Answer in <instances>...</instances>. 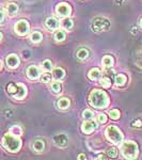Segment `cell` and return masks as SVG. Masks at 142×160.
Wrapping results in <instances>:
<instances>
[{"label": "cell", "mask_w": 142, "mask_h": 160, "mask_svg": "<svg viewBox=\"0 0 142 160\" xmlns=\"http://www.w3.org/2000/svg\"><path fill=\"white\" fill-rule=\"evenodd\" d=\"M89 102L94 108H106L109 104V98L106 92L102 91V90H93L90 94Z\"/></svg>", "instance_id": "6da1fadb"}, {"label": "cell", "mask_w": 142, "mask_h": 160, "mask_svg": "<svg viewBox=\"0 0 142 160\" xmlns=\"http://www.w3.org/2000/svg\"><path fill=\"white\" fill-rule=\"evenodd\" d=\"M2 145L7 151L11 152V153H16L22 148V140L19 137L9 132L4 135L3 139H2Z\"/></svg>", "instance_id": "7a4b0ae2"}, {"label": "cell", "mask_w": 142, "mask_h": 160, "mask_svg": "<svg viewBox=\"0 0 142 160\" xmlns=\"http://www.w3.org/2000/svg\"><path fill=\"white\" fill-rule=\"evenodd\" d=\"M121 152L126 159H136L139 154L138 145L134 141H125L121 145Z\"/></svg>", "instance_id": "3957f363"}, {"label": "cell", "mask_w": 142, "mask_h": 160, "mask_svg": "<svg viewBox=\"0 0 142 160\" xmlns=\"http://www.w3.org/2000/svg\"><path fill=\"white\" fill-rule=\"evenodd\" d=\"M105 135L108 140L114 144L121 143L123 140V133L121 132L120 129H119L117 126H113V125L108 126V127L106 128Z\"/></svg>", "instance_id": "277c9868"}, {"label": "cell", "mask_w": 142, "mask_h": 160, "mask_svg": "<svg viewBox=\"0 0 142 160\" xmlns=\"http://www.w3.org/2000/svg\"><path fill=\"white\" fill-rule=\"evenodd\" d=\"M110 27L109 20L105 17H97L92 22V30L94 32H103L107 31Z\"/></svg>", "instance_id": "5b68a950"}, {"label": "cell", "mask_w": 142, "mask_h": 160, "mask_svg": "<svg viewBox=\"0 0 142 160\" xmlns=\"http://www.w3.org/2000/svg\"><path fill=\"white\" fill-rule=\"evenodd\" d=\"M56 12L59 16L61 17H68L71 15L72 13V8L68 3H65V2H62V3H59L58 6L56 7Z\"/></svg>", "instance_id": "8992f818"}, {"label": "cell", "mask_w": 142, "mask_h": 160, "mask_svg": "<svg viewBox=\"0 0 142 160\" xmlns=\"http://www.w3.org/2000/svg\"><path fill=\"white\" fill-rule=\"evenodd\" d=\"M15 32L18 35H26L29 32V24L27 20H19L15 25Z\"/></svg>", "instance_id": "52a82bcc"}, {"label": "cell", "mask_w": 142, "mask_h": 160, "mask_svg": "<svg viewBox=\"0 0 142 160\" xmlns=\"http://www.w3.org/2000/svg\"><path fill=\"white\" fill-rule=\"evenodd\" d=\"M97 124L94 122V121H92L91 118L90 120L86 121V122H84L81 126V129H82V132L87 133V135H89V133H92L93 131L95 130V128H96Z\"/></svg>", "instance_id": "ba28073f"}, {"label": "cell", "mask_w": 142, "mask_h": 160, "mask_svg": "<svg viewBox=\"0 0 142 160\" xmlns=\"http://www.w3.org/2000/svg\"><path fill=\"white\" fill-rule=\"evenodd\" d=\"M26 75H27V77L29 79L34 80V79H38V77H40L41 71H40V68H38V66L31 65V66H29V68H27V71H26Z\"/></svg>", "instance_id": "9c48e42d"}, {"label": "cell", "mask_w": 142, "mask_h": 160, "mask_svg": "<svg viewBox=\"0 0 142 160\" xmlns=\"http://www.w3.org/2000/svg\"><path fill=\"white\" fill-rule=\"evenodd\" d=\"M53 141L59 148H64L68 144V136L64 133H59L53 137Z\"/></svg>", "instance_id": "30bf717a"}, {"label": "cell", "mask_w": 142, "mask_h": 160, "mask_svg": "<svg viewBox=\"0 0 142 160\" xmlns=\"http://www.w3.org/2000/svg\"><path fill=\"white\" fill-rule=\"evenodd\" d=\"M27 95V88L23 83H17V91L14 94V97L16 99H23Z\"/></svg>", "instance_id": "8fae6325"}, {"label": "cell", "mask_w": 142, "mask_h": 160, "mask_svg": "<svg viewBox=\"0 0 142 160\" xmlns=\"http://www.w3.org/2000/svg\"><path fill=\"white\" fill-rule=\"evenodd\" d=\"M7 64L10 68H16L19 65V59L16 55H10L7 58Z\"/></svg>", "instance_id": "7c38bea8"}, {"label": "cell", "mask_w": 142, "mask_h": 160, "mask_svg": "<svg viewBox=\"0 0 142 160\" xmlns=\"http://www.w3.org/2000/svg\"><path fill=\"white\" fill-rule=\"evenodd\" d=\"M45 25H46V27H47L48 29L51 30V31L56 30V29H58V28H59V22H58V19L53 18V17H49V18L46 19Z\"/></svg>", "instance_id": "4fadbf2b"}, {"label": "cell", "mask_w": 142, "mask_h": 160, "mask_svg": "<svg viewBox=\"0 0 142 160\" xmlns=\"http://www.w3.org/2000/svg\"><path fill=\"white\" fill-rule=\"evenodd\" d=\"M53 77L57 80V81L62 80L64 77H65V72H64L63 69L60 68H55L53 71Z\"/></svg>", "instance_id": "5bb4252c"}, {"label": "cell", "mask_w": 142, "mask_h": 160, "mask_svg": "<svg viewBox=\"0 0 142 160\" xmlns=\"http://www.w3.org/2000/svg\"><path fill=\"white\" fill-rule=\"evenodd\" d=\"M17 11H18V7H17V4L14 3V2H11V3H9L7 6V12H8V14L11 15V16L16 15Z\"/></svg>", "instance_id": "9a60e30c"}, {"label": "cell", "mask_w": 142, "mask_h": 160, "mask_svg": "<svg viewBox=\"0 0 142 160\" xmlns=\"http://www.w3.org/2000/svg\"><path fill=\"white\" fill-rule=\"evenodd\" d=\"M32 146H33V148H34L35 152H38V153H40V152H43L44 148H45V143H44L43 140L38 139V140H35L34 142H33Z\"/></svg>", "instance_id": "2e32d148"}, {"label": "cell", "mask_w": 142, "mask_h": 160, "mask_svg": "<svg viewBox=\"0 0 142 160\" xmlns=\"http://www.w3.org/2000/svg\"><path fill=\"white\" fill-rule=\"evenodd\" d=\"M69 105H71V102H69L68 98H65V97H62V98L59 99V102H58V107L60 108L61 110L68 109L69 107Z\"/></svg>", "instance_id": "e0dca14e"}, {"label": "cell", "mask_w": 142, "mask_h": 160, "mask_svg": "<svg viewBox=\"0 0 142 160\" xmlns=\"http://www.w3.org/2000/svg\"><path fill=\"white\" fill-rule=\"evenodd\" d=\"M100 75H102V72H100L99 68H92L91 71L89 72L88 76H89V78L91 80H97L100 77Z\"/></svg>", "instance_id": "ac0fdd59"}, {"label": "cell", "mask_w": 142, "mask_h": 160, "mask_svg": "<svg viewBox=\"0 0 142 160\" xmlns=\"http://www.w3.org/2000/svg\"><path fill=\"white\" fill-rule=\"evenodd\" d=\"M103 65L105 66L106 68H111V66L113 65V58L111 56H105L104 58H103Z\"/></svg>", "instance_id": "d6986e66"}, {"label": "cell", "mask_w": 142, "mask_h": 160, "mask_svg": "<svg viewBox=\"0 0 142 160\" xmlns=\"http://www.w3.org/2000/svg\"><path fill=\"white\" fill-rule=\"evenodd\" d=\"M31 42L32 43H34V44H38V43H40L41 41H42V33L41 32H38V31H35V32H33V33H31Z\"/></svg>", "instance_id": "ffe728a7"}, {"label": "cell", "mask_w": 142, "mask_h": 160, "mask_svg": "<svg viewBox=\"0 0 142 160\" xmlns=\"http://www.w3.org/2000/svg\"><path fill=\"white\" fill-rule=\"evenodd\" d=\"M65 38H66V33L62 30H58L55 33V35H53V38H55L56 42H62V41L65 40Z\"/></svg>", "instance_id": "44dd1931"}, {"label": "cell", "mask_w": 142, "mask_h": 160, "mask_svg": "<svg viewBox=\"0 0 142 160\" xmlns=\"http://www.w3.org/2000/svg\"><path fill=\"white\" fill-rule=\"evenodd\" d=\"M126 82V76L123 74H120V75H117L115 76V86L118 87H123Z\"/></svg>", "instance_id": "7402d4cb"}, {"label": "cell", "mask_w": 142, "mask_h": 160, "mask_svg": "<svg viewBox=\"0 0 142 160\" xmlns=\"http://www.w3.org/2000/svg\"><path fill=\"white\" fill-rule=\"evenodd\" d=\"M89 57V51H88L86 48H80L77 51V58L79 60H86V59Z\"/></svg>", "instance_id": "603a6c76"}, {"label": "cell", "mask_w": 142, "mask_h": 160, "mask_svg": "<svg viewBox=\"0 0 142 160\" xmlns=\"http://www.w3.org/2000/svg\"><path fill=\"white\" fill-rule=\"evenodd\" d=\"M61 25L63 26V27L65 28V29H68V30H71L72 28H73V25H74V22H73V20H72L71 18H65V17H64V19L62 20Z\"/></svg>", "instance_id": "cb8c5ba5"}, {"label": "cell", "mask_w": 142, "mask_h": 160, "mask_svg": "<svg viewBox=\"0 0 142 160\" xmlns=\"http://www.w3.org/2000/svg\"><path fill=\"white\" fill-rule=\"evenodd\" d=\"M10 130H11L10 132L13 133V135H15V136H17V137H20V136H22V133H23L22 128H20L19 126H13Z\"/></svg>", "instance_id": "d4e9b609"}, {"label": "cell", "mask_w": 142, "mask_h": 160, "mask_svg": "<svg viewBox=\"0 0 142 160\" xmlns=\"http://www.w3.org/2000/svg\"><path fill=\"white\" fill-rule=\"evenodd\" d=\"M99 84L102 86L103 88H109L110 86H111V82H110V79L109 77H105V78H103L102 80L99 81Z\"/></svg>", "instance_id": "484cf974"}, {"label": "cell", "mask_w": 142, "mask_h": 160, "mask_svg": "<svg viewBox=\"0 0 142 160\" xmlns=\"http://www.w3.org/2000/svg\"><path fill=\"white\" fill-rule=\"evenodd\" d=\"M50 88H51V90H53V91L55 92V93H59V92L61 91V84L59 83L57 80H56L55 82H53V83H51Z\"/></svg>", "instance_id": "4316f807"}, {"label": "cell", "mask_w": 142, "mask_h": 160, "mask_svg": "<svg viewBox=\"0 0 142 160\" xmlns=\"http://www.w3.org/2000/svg\"><path fill=\"white\" fill-rule=\"evenodd\" d=\"M42 68L45 69L46 72H49L53 69V64H51V62L49 60H45L42 64Z\"/></svg>", "instance_id": "83f0119b"}, {"label": "cell", "mask_w": 142, "mask_h": 160, "mask_svg": "<svg viewBox=\"0 0 142 160\" xmlns=\"http://www.w3.org/2000/svg\"><path fill=\"white\" fill-rule=\"evenodd\" d=\"M41 80H42V82H44V83H48L51 80V75L47 72V73L43 74L42 76H41Z\"/></svg>", "instance_id": "f1b7e54d"}, {"label": "cell", "mask_w": 142, "mask_h": 160, "mask_svg": "<svg viewBox=\"0 0 142 160\" xmlns=\"http://www.w3.org/2000/svg\"><path fill=\"white\" fill-rule=\"evenodd\" d=\"M109 117L112 118V120H118L120 118V111L117 109H113L109 112Z\"/></svg>", "instance_id": "f546056e"}, {"label": "cell", "mask_w": 142, "mask_h": 160, "mask_svg": "<svg viewBox=\"0 0 142 160\" xmlns=\"http://www.w3.org/2000/svg\"><path fill=\"white\" fill-rule=\"evenodd\" d=\"M107 155L109 157H111V158H117L118 157V149L115 148H111L110 149H108Z\"/></svg>", "instance_id": "4dcf8cb0"}, {"label": "cell", "mask_w": 142, "mask_h": 160, "mask_svg": "<svg viewBox=\"0 0 142 160\" xmlns=\"http://www.w3.org/2000/svg\"><path fill=\"white\" fill-rule=\"evenodd\" d=\"M7 90H8V92H9L10 94L14 95L15 93H16V91H17V84H13V83H10L9 86H8Z\"/></svg>", "instance_id": "1f68e13d"}, {"label": "cell", "mask_w": 142, "mask_h": 160, "mask_svg": "<svg viewBox=\"0 0 142 160\" xmlns=\"http://www.w3.org/2000/svg\"><path fill=\"white\" fill-rule=\"evenodd\" d=\"M82 115H84V118H86V120H90V118H93V111L87 109L84 111V113H82Z\"/></svg>", "instance_id": "d6a6232c"}, {"label": "cell", "mask_w": 142, "mask_h": 160, "mask_svg": "<svg viewBox=\"0 0 142 160\" xmlns=\"http://www.w3.org/2000/svg\"><path fill=\"white\" fill-rule=\"evenodd\" d=\"M106 121H107V117H106L105 114H99V117H97V122H99L100 124L106 123Z\"/></svg>", "instance_id": "836d02e7"}, {"label": "cell", "mask_w": 142, "mask_h": 160, "mask_svg": "<svg viewBox=\"0 0 142 160\" xmlns=\"http://www.w3.org/2000/svg\"><path fill=\"white\" fill-rule=\"evenodd\" d=\"M4 19H6V14H4L3 11L0 10V24H2L4 22Z\"/></svg>", "instance_id": "e575fe53"}, {"label": "cell", "mask_w": 142, "mask_h": 160, "mask_svg": "<svg viewBox=\"0 0 142 160\" xmlns=\"http://www.w3.org/2000/svg\"><path fill=\"white\" fill-rule=\"evenodd\" d=\"M133 126H135V127H141L142 126V122L140 120H137L135 122L133 123Z\"/></svg>", "instance_id": "d590c367"}, {"label": "cell", "mask_w": 142, "mask_h": 160, "mask_svg": "<svg viewBox=\"0 0 142 160\" xmlns=\"http://www.w3.org/2000/svg\"><path fill=\"white\" fill-rule=\"evenodd\" d=\"M97 159H107V157H106L104 154H99V157H97Z\"/></svg>", "instance_id": "8d00e7d4"}, {"label": "cell", "mask_w": 142, "mask_h": 160, "mask_svg": "<svg viewBox=\"0 0 142 160\" xmlns=\"http://www.w3.org/2000/svg\"><path fill=\"white\" fill-rule=\"evenodd\" d=\"M78 159L79 160H80V159H86V155H84V154H80V155H79V156H78Z\"/></svg>", "instance_id": "74e56055"}, {"label": "cell", "mask_w": 142, "mask_h": 160, "mask_svg": "<svg viewBox=\"0 0 142 160\" xmlns=\"http://www.w3.org/2000/svg\"><path fill=\"white\" fill-rule=\"evenodd\" d=\"M2 68H3V64H2V61L0 60V71L2 69Z\"/></svg>", "instance_id": "f35d334b"}, {"label": "cell", "mask_w": 142, "mask_h": 160, "mask_svg": "<svg viewBox=\"0 0 142 160\" xmlns=\"http://www.w3.org/2000/svg\"><path fill=\"white\" fill-rule=\"evenodd\" d=\"M2 37H3V35H2V33H1V32H0V41H1V40H2Z\"/></svg>", "instance_id": "ab89813d"}, {"label": "cell", "mask_w": 142, "mask_h": 160, "mask_svg": "<svg viewBox=\"0 0 142 160\" xmlns=\"http://www.w3.org/2000/svg\"><path fill=\"white\" fill-rule=\"evenodd\" d=\"M140 26H141V28H142V18H141V20H140Z\"/></svg>", "instance_id": "60d3db41"}]
</instances>
